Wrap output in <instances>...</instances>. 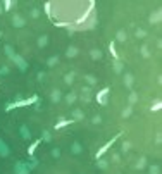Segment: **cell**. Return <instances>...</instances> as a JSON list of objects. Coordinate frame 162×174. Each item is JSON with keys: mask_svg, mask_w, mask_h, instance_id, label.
Returning a JSON list of instances; mask_svg holds the SVG:
<instances>
[{"mask_svg": "<svg viewBox=\"0 0 162 174\" xmlns=\"http://www.w3.org/2000/svg\"><path fill=\"white\" fill-rule=\"evenodd\" d=\"M116 138H117V136H116ZM116 138H112V140H111V141H107V143H105V145H103V147H102V148H100L98 152H97V159H98V157H102V155H103V153H105V152H107V150H109V148H111V147H112V145H114Z\"/></svg>", "mask_w": 162, "mask_h": 174, "instance_id": "cell-1", "label": "cell"}, {"mask_svg": "<svg viewBox=\"0 0 162 174\" xmlns=\"http://www.w3.org/2000/svg\"><path fill=\"white\" fill-rule=\"evenodd\" d=\"M38 143H40V141H35V143H33V145H31V147H30V150H28V152H30V153H33V150H35V148L38 147Z\"/></svg>", "mask_w": 162, "mask_h": 174, "instance_id": "cell-2", "label": "cell"}, {"mask_svg": "<svg viewBox=\"0 0 162 174\" xmlns=\"http://www.w3.org/2000/svg\"><path fill=\"white\" fill-rule=\"evenodd\" d=\"M67 124H71V121H62L60 124H57V128H64V126H67Z\"/></svg>", "mask_w": 162, "mask_h": 174, "instance_id": "cell-3", "label": "cell"}]
</instances>
